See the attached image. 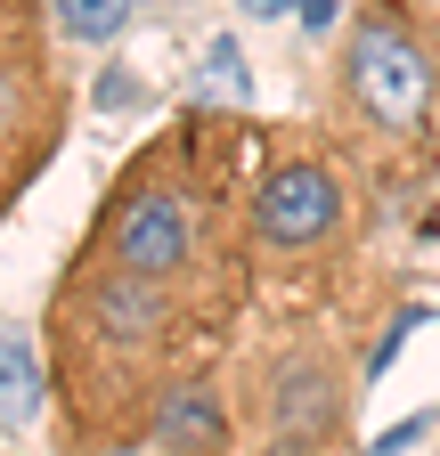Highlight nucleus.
Here are the masks:
<instances>
[{"mask_svg":"<svg viewBox=\"0 0 440 456\" xmlns=\"http://www.w3.org/2000/svg\"><path fill=\"white\" fill-rule=\"evenodd\" d=\"M408 326H424V302H408V310L392 318V334H383V342H375V359H367V375H383V367H392V359L408 351Z\"/></svg>","mask_w":440,"mask_h":456,"instance_id":"11","label":"nucleus"},{"mask_svg":"<svg viewBox=\"0 0 440 456\" xmlns=\"http://www.w3.org/2000/svg\"><path fill=\"white\" fill-rule=\"evenodd\" d=\"M0 17H33V0H0Z\"/></svg>","mask_w":440,"mask_h":456,"instance_id":"17","label":"nucleus"},{"mask_svg":"<svg viewBox=\"0 0 440 456\" xmlns=\"http://www.w3.org/2000/svg\"><path fill=\"white\" fill-rule=\"evenodd\" d=\"M58 139V82H49V49L25 17H0V212L41 171Z\"/></svg>","mask_w":440,"mask_h":456,"instance_id":"6","label":"nucleus"},{"mask_svg":"<svg viewBox=\"0 0 440 456\" xmlns=\"http://www.w3.org/2000/svg\"><path fill=\"white\" fill-rule=\"evenodd\" d=\"M245 228H253V253L269 261H302V253H326L351 228V180L335 155H278L253 180L245 196Z\"/></svg>","mask_w":440,"mask_h":456,"instance_id":"4","label":"nucleus"},{"mask_svg":"<svg viewBox=\"0 0 440 456\" xmlns=\"http://www.w3.org/2000/svg\"><path fill=\"white\" fill-rule=\"evenodd\" d=\"M204 82H212L220 98H245V49H237V41H212V49H204Z\"/></svg>","mask_w":440,"mask_h":456,"instance_id":"10","label":"nucleus"},{"mask_svg":"<svg viewBox=\"0 0 440 456\" xmlns=\"http://www.w3.org/2000/svg\"><path fill=\"white\" fill-rule=\"evenodd\" d=\"M98 456H139V448H131V440H123V448H98Z\"/></svg>","mask_w":440,"mask_h":456,"instance_id":"18","label":"nucleus"},{"mask_svg":"<svg viewBox=\"0 0 440 456\" xmlns=\"http://www.w3.org/2000/svg\"><path fill=\"white\" fill-rule=\"evenodd\" d=\"M41 17H49V33H58V41L98 49V41H115V33L139 17V0H41Z\"/></svg>","mask_w":440,"mask_h":456,"instance_id":"9","label":"nucleus"},{"mask_svg":"<svg viewBox=\"0 0 440 456\" xmlns=\"http://www.w3.org/2000/svg\"><path fill=\"white\" fill-rule=\"evenodd\" d=\"M82 253L115 261L131 277H155V285H196L204 277V261H212V212H204L196 180L180 171V147L147 155L139 171H123L115 196L98 204Z\"/></svg>","mask_w":440,"mask_h":456,"instance_id":"2","label":"nucleus"},{"mask_svg":"<svg viewBox=\"0 0 440 456\" xmlns=\"http://www.w3.org/2000/svg\"><path fill=\"white\" fill-rule=\"evenodd\" d=\"M147 440H155L163 456H229V399H220L204 375H180L172 391L155 399Z\"/></svg>","mask_w":440,"mask_h":456,"instance_id":"7","label":"nucleus"},{"mask_svg":"<svg viewBox=\"0 0 440 456\" xmlns=\"http://www.w3.org/2000/svg\"><path fill=\"white\" fill-rule=\"evenodd\" d=\"M343 106L375 139H416L432 123V49L400 0H367L343 33Z\"/></svg>","mask_w":440,"mask_h":456,"instance_id":"3","label":"nucleus"},{"mask_svg":"<svg viewBox=\"0 0 440 456\" xmlns=\"http://www.w3.org/2000/svg\"><path fill=\"white\" fill-rule=\"evenodd\" d=\"M253 456H335V448H326V440H294V432H261Z\"/></svg>","mask_w":440,"mask_h":456,"instance_id":"13","label":"nucleus"},{"mask_svg":"<svg viewBox=\"0 0 440 456\" xmlns=\"http://www.w3.org/2000/svg\"><path fill=\"white\" fill-rule=\"evenodd\" d=\"M416 440H424V416H408L400 432H383V440H375L367 456H400V448H416Z\"/></svg>","mask_w":440,"mask_h":456,"instance_id":"14","label":"nucleus"},{"mask_svg":"<svg viewBox=\"0 0 440 456\" xmlns=\"http://www.w3.org/2000/svg\"><path fill=\"white\" fill-rule=\"evenodd\" d=\"M41 351L25 326H0V424H33L41 416Z\"/></svg>","mask_w":440,"mask_h":456,"instance_id":"8","label":"nucleus"},{"mask_svg":"<svg viewBox=\"0 0 440 456\" xmlns=\"http://www.w3.org/2000/svg\"><path fill=\"white\" fill-rule=\"evenodd\" d=\"M237 9H245V17H286L294 0H237Z\"/></svg>","mask_w":440,"mask_h":456,"instance_id":"16","label":"nucleus"},{"mask_svg":"<svg viewBox=\"0 0 440 456\" xmlns=\"http://www.w3.org/2000/svg\"><path fill=\"white\" fill-rule=\"evenodd\" d=\"M351 408H359V375L343 367L335 342H294V351H278V359L253 375V416H261V432H294V440L343 448Z\"/></svg>","mask_w":440,"mask_h":456,"instance_id":"5","label":"nucleus"},{"mask_svg":"<svg viewBox=\"0 0 440 456\" xmlns=\"http://www.w3.org/2000/svg\"><path fill=\"white\" fill-rule=\"evenodd\" d=\"M188 326H196L188 285H155V277H131L115 261L74 253V269L58 277V302H49L66 440L90 456L139 440L155 399L180 383L172 359H180Z\"/></svg>","mask_w":440,"mask_h":456,"instance_id":"1","label":"nucleus"},{"mask_svg":"<svg viewBox=\"0 0 440 456\" xmlns=\"http://www.w3.org/2000/svg\"><path fill=\"white\" fill-rule=\"evenodd\" d=\"M98 106H106V114L147 106V82H139V74H123V66H115V74H98Z\"/></svg>","mask_w":440,"mask_h":456,"instance_id":"12","label":"nucleus"},{"mask_svg":"<svg viewBox=\"0 0 440 456\" xmlns=\"http://www.w3.org/2000/svg\"><path fill=\"white\" fill-rule=\"evenodd\" d=\"M294 9H302V25H310V33H326V25H335V9H343V0H294Z\"/></svg>","mask_w":440,"mask_h":456,"instance_id":"15","label":"nucleus"}]
</instances>
